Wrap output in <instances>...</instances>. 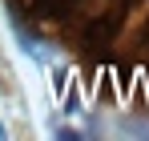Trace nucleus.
<instances>
[{
    "mask_svg": "<svg viewBox=\"0 0 149 141\" xmlns=\"http://www.w3.org/2000/svg\"><path fill=\"white\" fill-rule=\"evenodd\" d=\"M4 137H8V129H4V121H0V141H4Z\"/></svg>",
    "mask_w": 149,
    "mask_h": 141,
    "instance_id": "obj_1",
    "label": "nucleus"
}]
</instances>
